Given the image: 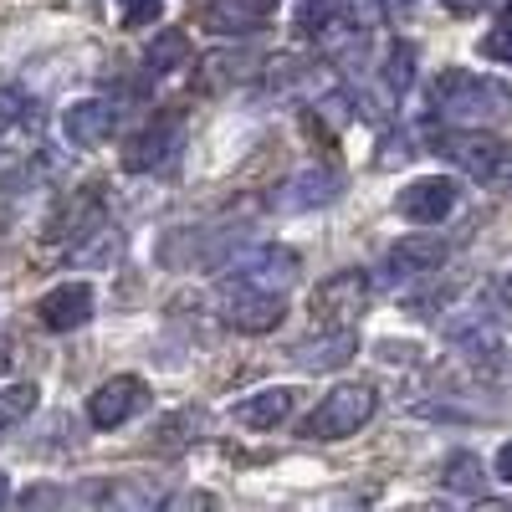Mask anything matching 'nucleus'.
Here are the masks:
<instances>
[{"mask_svg":"<svg viewBox=\"0 0 512 512\" xmlns=\"http://www.w3.org/2000/svg\"><path fill=\"white\" fill-rule=\"evenodd\" d=\"M431 108L456 128H487L512 113V88L487 72H472V67H446L431 82Z\"/></svg>","mask_w":512,"mask_h":512,"instance_id":"nucleus-1","label":"nucleus"},{"mask_svg":"<svg viewBox=\"0 0 512 512\" xmlns=\"http://www.w3.org/2000/svg\"><path fill=\"white\" fill-rule=\"evenodd\" d=\"M374 410H379L374 384H333L318 400V410L303 420V441H349L374 420Z\"/></svg>","mask_w":512,"mask_h":512,"instance_id":"nucleus-2","label":"nucleus"},{"mask_svg":"<svg viewBox=\"0 0 512 512\" xmlns=\"http://www.w3.org/2000/svg\"><path fill=\"white\" fill-rule=\"evenodd\" d=\"M431 154L451 159L461 175H472V180H502V169L512 159V149L497 134H487V128H456V123L431 139Z\"/></svg>","mask_w":512,"mask_h":512,"instance_id":"nucleus-3","label":"nucleus"},{"mask_svg":"<svg viewBox=\"0 0 512 512\" xmlns=\"http://www.w3.org/2000/svg\"><path fill=\"white\" fill-rule=\"evenodd\" d=\"M287 318V297L277 287H256V282H236L221 292V323L236 333H277Z\"/></svg>","mask_w":512,"mask_h":512,"instance_id":"nucleus-4","label":"nucleus"},{"mask_svg":"<svg viewBox=\"0 0 512 512\" xmlns=\"http://www.w3.org/2000/svg\"><path fill=\"white\" fill-rule=\"evenodd\" d=\"M180 149H185V118L164 113L123 144V169L128 175H164V169L180 164Z\"/></svg>","mask_w":512,"mask_h":512,"instance_id":"nucleus-5","label":"nucleus"},{"mask_svg":"<svg viewBox=\"0 0 512 512\" xmlns=\"http://www.w3.org/2000/svg\"><path fill=\"white\" fill-rule=\"evenodd\" d=\"M456 205H461V185H456L451 175H415V180L395 195L400 221H410V226H441Z\"/></svg>","mask_w":512,"mask_h":512,"instance_id":"nucleus-6","label":"nucleus"},{"mask_svg":"<svg viewBox=\"0 0 512 512\" xmlns=\"http://www.w3.org/2000/svg\"><path fill=\"white\" fill-rule=\"evenodd\" d=\"M338 195H344V175H338L333 164H308V169H297L292 180L277 185L272 210H282V216H303V210H323V205H333Z\"/></svg>","mask_w":512,"mask_h":512,"instance_id":"nucleus-7","label":"nucleus"},{"mask_svg":"<svg viewBox=\"0 0 512 512\" xmlns=\"http://www.w3.org/2000/svg\"><path fill=\"white\" fill-rule=\"evenodd\" d=\"M144 405H149V384L139 374H113L88 395V425H98V431H118V425H128Z\"/></svg>","mask_w":512,"mask_h":512,"instance_id":"nucleus-8","label":"nucleus"},{"mask_svg":"<svg viewBox=\"0 0 512 512\" xmlns=\"http://www.w3.org/2000/svg\"><path fill=\"white\" fill-rule=\"evenodd\" d=\"M446 256H451V246L441 236L415 231V236H400L390 251H384L379 272H384V282H420V277H436L446 267Z\"/></svg>","mask_w":512,"mask_h":512,"instance_id":"nucleus-9","label":"nucleus"},{"mask_svg":"<svg viewBox=\"0 0 512 512\" xmlns=\"http://www.w3.org/2000/svg\"><path fill=\"white\" fill-rule=\"evenodd\" d=\"M226 272L236 282H256V287H277L282 292L287 282H297V272H303V256H297L292 246H251V251L231 256Z\"/></svg>","mask_w":512,"mask_h":512,"instance_id":"nucleus-10","label":"nucleus"},{"mask_svg":"<svg viewBox=\"0 0 512 512\" xmlns=\"http://www.w3.org/2000/svg\"><path fill=\"white\" fill-rule=\"evenodd\" d=\"M118 118H123V108L113 98H77V103L62 108V139L72 149H98V144L113 139Z\"/></svg>","mask_w":512,"mask_h":512,"instance_id":"nucleus-11","label":"nucleus"},{"mask_svg":"<svg viewBox=\"0 0 512 512\" xmlns=\"http://www.w3.org/2000/svg\"><path fill=\"white\" fill-rule=\"evenodd\" d=\"M98 308V292L93 282H57L52 292H41V303H36V318L47 333H72L93 318Z\"/></svg>","mask_w":512,"mask_h":512,"instance_id":"nucleus-12","label":"nucleus"},{"mask_svg":"<svg viewBox=\"0 0 512 512\" xmlns=\"http://www.w3.org/2000/svg\"><path fill=\"white\" fill-rule=\"evenodd\" d=\"M72 502H93V507H118V512H144V507H164L159 487L149 477H93Z\"/></svg>","mask_w":512,"mask_h":512,"instance_id":"nucleus-13","label":"nucleus"},{"mask_svg":"<svg viewBox=\"0 0 512 512\" xmlns=\"http://www.w3.org/2000/svg\"><path fill=\"white\" fill-rule=\"evenodd\" d=\"M369 292H374L369 272H359V267L333 272V277H323V282L313 287V313H318V318H354V313L369 303Z\"/></svg>","mask_w":512,"mask_h":512,"instance_id":"nucleus-14","label":"nucleus"},{"mask_svg":"<svg viewBox=\"0 0 512 512\" xmlns=\"http://www.w3.org/2000/svg\"><path fill=\"white\" fill-rule=\"evenodd\" d=\"M277 11V0H210L205 6V31L216 36H251Z\"/></svg>","mask_w":512,"mask_h":512,"instance_id":"nucleus-15","label":"nucleus"},{"mask_svg":"<svg viewBox=\"0 0 512 512\" xmlns=\"http://www.w3.org/2000/svg\"><path fill=\"white\" fill-rule=\"evenodd\" d=\"M297 410V390L292 384H267V390H256L236 405V420L246 431H277V425Z\"/></svg>","mask_w":512,"mask_h":512,"instance_id":"nucleus-16","label":"nucleus"},{"mask_svg":"<svg viewBox=\"0 0 512 512\" xmlns=\"http://www.w3.org/2000/svg\"><path fill=\"white\" fill-rule=\"evenodd\" d=\"M359 354V333L354 328H333V333H318V338H303V344L292 349V364L297 369H338Z\"/></svg>","mask_w":512,"mask_h":512,"instance_id":"nucleus-17","label":"nucleus"},{"mask_svg":"<svg viewBox=\"0 0 512 512\" xmlns=\"http://www.w3.org/2000/svg\"><path fill=\"white\" fill-rule=\"evenodd\" d=\"M180 67H190V36L180 26L154 31L149 52H144V72L149 77H169V72H180Z\"/></svg>","mask_w":512,"mask_h":512,"instance_id":"nucleus-18","label":"nucleus"},{"mask_svg":"<svg viewBox=\"0 0 512 512\" xmlns=\"http://www.w3.org/2000/svg\"><path fill=\"white\" fill-rule=\"evenodd\" d=\"M344 11H349V0H297L292 26L303 36H333L338 26H344Z\"/></svg>","mask_w":512,"mask_h":512,"instance_id":"nucleus-19","label":"nucleus"},{"mask_svg":"<svg viewBox=\"0 0 512 512\" xmlns=\"http://www.w3.org/2000/svg\"><path fill=\"white\" fill-rule=\"evenodd\" d=\"M41 405V390L31 379H16V384H0V436L6 431H16V425L31 415Z\"/></svg>","mask_w":512,"mask_h":512,"instance_id":"nucleus-20","label":"nucleus"},{"mask_svg":"<svg viewBox=\"0 0 512 512\" xmlns=\"http://www.w3.org/2000/svg\"><path fill=\"white\" fill-rule=\"evenodd\" d=\"M379 77H384V93H390V98H405L410 93V82H415V47H410V41H390Z\"/></svg>","mask_w":512,"mask_h":512,"instance_id":"nucleus-21","label":"nucleus"},{"mask_svg":"<svg viewBox=\"0 0 512 512\" xmlns=\"http://www.w3.org/2000/svg\"><path fill=\"white\" fill-rule=\"evenodd\" d=\"M441 482H446L451 492H482L487 466H482L472 451H451V456L441 461Z\"/></svg>","mask_w":512,"mask_h":512,"instance_id":"nucleus-22","label":"nucleus"},{"mask_svg":"<svg viewBox=\"0 0 512 512\" xmlns=\"http://www.w3.org/2000/svg\"><path fill=\"white\" fill-rule=\"evenodd\" d=\"M26 144H36V123H26V118H6V113H0V164L16 159Z\"/></svg>","mask_w":512,"mask_h":512,"instance_id":"nucleus-23","label":"nucleus"},{"mask_svg":"<svg viewBox=\"0 0 512 512\" xmlns=\"http://www.w3.org/2000/svg\"><path fill=\"white\" fill-rule=\"evenodd\" d=\"M113 6H118V21L128 31H144V26H154L164 16V0H113Z\"/></svg>","mask_w":512,"mask_h":512,"instance_id":"nucleus-24","label":"nucleus"},{"mask_svg":"<svg viewBox=\"0 0 512 512\" xmlns=\"http://www.w3.org/2000/svg\"><path fill=\"white\" fill-rule=\"evenodd\" d=\"M482 57H492V62L512 67V6H507V11H502V21L482 36Z\"/></svg>","mask_w":512,"mask_h":512,"instance_id":"nucleus-25","label":"nucleus"},{"mask_svg":"<svg viewBox=\"0 0 512 512\" xmlns=\"http://www.w3.org/2000/svg\"><path fill=\"white\" fill-rule=\"evenodd\" d=\"M16 502H21V507H67L72 492H57V487H26Z\"/></svg>","mask_w":512,"mask_h":512,"instance_id":"nucleus-26","label":"nucleus"},{"mask_svg":"<svg viewBox=\"0 0 512 512\" xmlns=\"http://www.w3.org/2000/svg\"><path fill=\"white\" fill-rule=\"evenodd\" d=\"M164 507H216V497L210 492H175V497H164Z\"/></svg>","mask_w":512,"mask_h":512,"instance_id":"nucleus-27","label":"nucleus"},{"mask_svg":"<svg viewBox=\"0 0 512 512\" xmlns=\"http://www.w3.org/2000/svg\"><path fill=\"white\" fill-rule=\"evenodd\" d=\"M492 477H497V482H512V441L497 446V456H492Z\"/></svg>","mask_w":512,"mask_h":512,"instance_id":"nucleus-28","label":"nucleus"},{"mask_svg":"<svg viewBox=\"0 0 512 512\" xmlns=\"http://www.w3.org/2000/svg\"><path fill=\"white\" fill-rule=\"evenodd\" d=\"M441 11H451V16H477L482 0H441Z\"/></svg>","mask_w":512,"mask_h":512,"instance_id":"nucleus-29","label":"nucleus"},{"mask_svg":"<svg viewBox=\"0 0 512 512\" xmlns=\"http://www.w3.org/2000/svg\"><path fill=\"white\" fill-rule=\"evenodd\" d=\"M502 185H512V159H507V169H502Z\"/></svg>","mask_w":512,"mask_h":512,"instance_id":"nucleus-30","label":"nucleus"},{"mask_svg":"<svg viewBox=\"0 0 512 512\" xmlns=\"http://www.w3.org/2000/svg\"><path fill=\"white\" fill-rule=\"evenodd\" d=\"M6 492H11V487H6V472H0V502H6Z\"/></svg>","mask_w":512,"mask_h":512,"instance_id":"nucleus-31","label":"nucleus"}]
</instances>
